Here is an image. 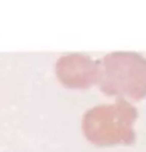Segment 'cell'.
Instances as JSON below:
<instances>
[{"mask_svg": "<svg viewBox=\"0 0 146 152\" xmlns=\"http://www.w3.org/2000/svg\"><path fill=\"white\" fill-rule=\"evenodd\" d=\"M136 107L124 97L114 104H99L87 110L82 117V131L90 143L98 147L132 145L136 140L134 123Z\"/></svg>", "mask_w": 146, "mask_h": 152, "instance_id": "obj_1", "label": "cell"}, {"mask_svg": "<svg viewBox=\"0 0 146 152\" xmlns=\"http://www.w3.org/2000/svg\"><path fill=\"white\" fill-rule=\"evenodd\" d=\"M99 63L98 85L104 94L135 100L146 97L145 57L122 51L107 54Z\"/></svg>", "mask_w": 146, "mask_h": 152, "instance_id": "obj_2", "label": "cell"}, {"mask_svg": "<svg viewBox=\"0 0 146 152\" xmlns=\"http://www.w3.org/2000/svg\"><path fill=\"white\" fill-rule=\"evenodd\" d=\"M55 74L65 88L85 90L98 84L100 63L86 54H68L57 60Z\"/></svg>", "mask_w": 146, "mask_h": 152, "instance_id": "obj_3", "label": "cell"}]
</instances>
